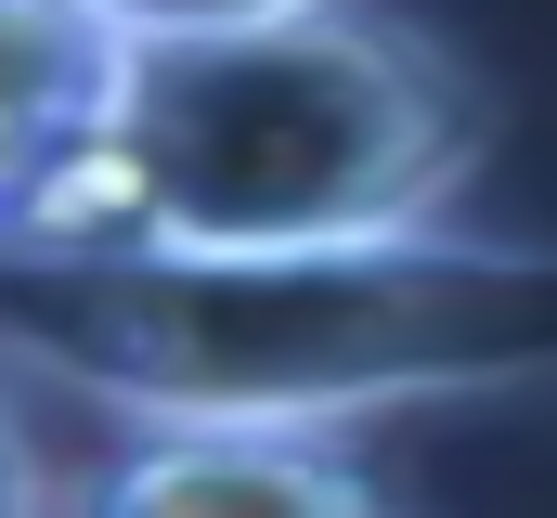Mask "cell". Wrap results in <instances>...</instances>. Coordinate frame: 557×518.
I'll use <instances>...</instances> for the list:
<instances>
[{
    "instance_id": "obj_1",
    "label": "cell",
    "mask_w": 557,
    "mask_h": 518,
    "mask_svg": "<svg viewBox=\"0 0 557 518\" xmlns=\"http://www.w3.org/2000/svg\"><path fill=\"white\" fill-rule=\"evenodd\" d=\"M493 78L403 13L247 0L117 13V104L26 195H0V272L117 259H311L454 234L493 169Z\"/></svg>"
},
{
    "instance_id": "obj_3",
    "label": "cell",
    "mask_w": 557,
    "mask_h": 518,
    "mask_svg": "<svg viewBox=\"0 0 557 518\" xmlns=\"http://www.w3.org/2000/svg\"><path fill=\"white\" fill-rule=\"evenodd\" d=\"M65 518H403L350 441H104Z\"/></svg>"
},
{
    "instance_id": "obj_4",
    "label": "cell",
    "mask_w": 557,
    "mask_h": 518,
    "mask_svg": "<svg viewBox=\"0 0 557 518\" xmlns=\"http://www.w3.org/2000/svg\"><path fill=\"white\" fill-rule=\"evenodd\" d=\"M117 104V13L78 0H0V195H26L65 143Z\"/></svg>"
},
{
    "instance_id": "obj_2",
    "label": "cell",
    "mask_w": 557,
    "mask_h": 518,
    "mask_svg": "<svg viewBox=\"0 0 557 518\" xmlns=\"http://www.w3.org/2000/svg\"><path fill=\"white\" fill-rule=\"evenodd\" d=\"M0 377L117 441H350L389 415L557 388V247L403 234L311 259L0 272Z\"/></svg>"
},
{
    "instance_id": "obj_5",
    "label": "cell",
    "mask_w": 557,
    "mask_h": 518,
    "mask_svg": "<svg viewBox=\"0 0 557 518\" xmlns=\"http://www.w3.org/2000/svg\"><path fill=\"white\" fill-rule=\"evenodd\" d=\"M0 518H65V467H52V441H39L13 377H0Z\"/></svg>"
}]
</instances>
